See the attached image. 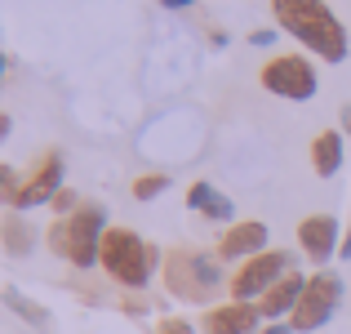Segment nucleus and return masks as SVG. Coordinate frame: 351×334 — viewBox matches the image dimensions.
Here are the masks:
<instances>
[{"label":"nucleus","mask_w":351,"mask_h":334,"mask_svg":"<svg viewBox=\"0 0 351 334\" xmlns=\"http://www.w3.org/2000/svg\"><path fill=\"white\" fill-rule=\"evenodd\" d=\"M343 134H347V138H351V103H347V107H343Z\"/></svg>","instance_id":"obj_23"},{"label":"nucleus","mask_w":351,"mask_h":334,"mask_svg":"<svg viewBox=\"0 0 351 334\" xmlns=\"http://www.w3.org/2000/svg\"><path fill=\"white\" fill-rule=\"evenodd\" d=\"M258 334H293V326H289V321H267Z\"/></svg>","instance_id":"obj_20"},{"label":"nucleus","mask_w":351,"mask_h":334,"mask_svg":"<svg viewBox=\"0 0 351 334\" xmlns=\"http://www.w3.org/2000/svg\"><path fill=\"white\" fill-rule=\"evenodd\" d=\"M298 245L320 272V267H325L329 258H338V249H343V241H338V219L334 214H307L298 223Z\"/></svg>","instance_id":"obj_9"},{"label":"nucleus","mask_w":351,"mask_h":334,"mask_svg":"<svg viewBox=\"0 0 351 334\" xmlns=\"http://www.w3.org/2000/svg\"><path fill=\"white\" fill-rule=\"evenodd\" d=\"M302 290H307V276L293 267L289 276H280V281H276L271 290L258 299V312H263V321H289L293 308H298V299H302Z\"/></svg>","instance_id":"obj_12"},{"label":"nucleus","mask_w":351,"mask_h":334,"mask_svg":"<svg viewBox=\"0 0 351 334\" xmlns=\"http://www.w3.org/2000/svg\"><path fill=\"white\" fill-rule=\"evenodd\" d=\"M249 45H258V49H267V45H276V32H249Z\"/></svg>","instance_id":"obj_19"},{"label":"nucleus","mask_w":351,"mask_h":334,"mask_svg":"<svg viewBox=\"0 0 351 334\" xmlns=\"http://www.w3.org/2000/svg\"><path fill=\"white\" fill-rule=\"evenodd\" d=\"M53 210H58V219H71V214L80 210V197H76L71 188H62L58 197H53Z\"/></svg>","instance_id":"obj_17"},{"label":"nucleus","mask_w":351,"mask_h":334,"mask_svg":"<svg viewBox=\"0 0 351 334\" xmlns=\"http://www.w3.org/2000/svg\"><path fill=\"white\" fill-rule=\"evenodd\" d=\"M200 330L205 334H258L263 330V312H258V303H218V308L205 312V321H200Z\"/></svg>","instance_id":"obj_11"},{"label":"nucleus","mask_w":351,"mask_h":334,"mask_svg":"<svg viewBox=\"0 0 351 334\" xmlns=\"http://www.w3.org/2000/svg\"><path fill=\"white\" fill-rule=\"evenodd\" d=\"M165 188H169V174H143L134 179V201H156Z\"/></svg>","instance_id":"obj_16"},{"label":"nucleus","mask_w":351,"mask_h":334,"mask_svg":"<svg viewBox=\"0 0 351 334\" xmlns=\"http://www.w3.org/2000/svg\"><path fill=\"white\" fill-rule=\"evenodd\" d=\"M165 285H169L173 299L187 303H209L214 290L223 285V267L214 254H200V249H173L165 258Z\"/></svg>","instance_id":"obj_4"},{"label":"nucleus","mask_w":351,"mask_h":334,"mask_svg":"<svg viewBox=\"0 0 351 334\" xmlns=\"http://www.w3.org/2000/svg\"><path fill=\"white\" fill-rule=\"evenodd\" d=\"M156 258H160V254H156V245H152V241H143L138 232L107 227L98 267H103L116 285H125V290H143V285L152 281V272H156Z\"/></svg>","instance_id":"obj_2"},{"label":"nucleus","mask_w":351,"mask_h":334,"mask_svg":"<svg viewBox=\"0 0 351 334\" xmlns=\"http://www.w3.org/2000/svg\"><path fill=\"white\" fill-rule=\"evenodd\" d=\"M187 205L196 210V214H205V219H214V223H232L236 214V205L223 197V192L214 188V183H191V192H187Z\"/></svg>","instance_id":"obj_14"},{"label":"nucleus","mask_w":351,"mask_h":334,"mask_svg":"<svg viewBox=\"0 0 351 334\" xmlns=\"http://www.w3.org/2000/svg\"><path fill=\"white\" fill-rule=\"evenodd\" d=\"M5 249H9L14 258L32 249V232H27V223L18 219V214H9V219H5Z\"/></svg>","instance_id":"obj_15"},{"label":"nucleus","mask_w":351,"mask_h":334,"mask_svg":"<svg viewBox=\"0 0 351 334\" xmlns=\"http://www.w3.org/2000/svg\"><path fill=\"white\" fill-rule=\"evenodd\" d=\"M160 334H196V326L182 317H169V321H160Z\"/></svg>","instance_id":"obj_18"},{"label":"nucleus","mask_w":351,"mask_h":334,"mask_svg":"<svg viewBox=\"0 0 351 334\" xmlns=\"http://www.w3.org/2000/svg\"><path fill=\"white\" fill-rule=\"evenodd\" d=\"M160 5H165V9H191L196 0H160Z\"/></svg>","instance_id":"obj_21"},{"label":"nucleus","mask_w":351,"mask_h":334,"mask_svg":"<svg viewBox=\"0 0 351 334\" xmlns=\"http://www.w3.org/2000/svg\"><path fill=\"white\" fill-rule=\"evenodd\" d=\"M58 192H62V156L49 152L32 174H27L23 188L14 192L9 210H14V214H23V210H36V205H53V197H58Z\"/></svg>","instance_id":"obj_8"},{"label":"nucleus","mask_w":351,"mask_h":334,"mask_svg":"<svg viewBox=\"0 0 351 334\" xmlns=\"http://www.w3.org/2000/svg\"><path fill=\"white\" fill-rule=\"evenodd\" d=\"M267 241H271L267 223H258V219H249V223H232V227L223 232V241H218V258H236V263H249V258L267 254Z\"/></svg>","instance_id":"obj_10"},{"label":"nucleus","mask_w":351,"mask_h":334,"mask_svg":"<svg viewBox=\"0 0 351 334\" xmlns=\"http://www.w3.org/2000/svg\"><path fill=\"white\" fill-rule=\"evenodd\" d=\"M107 236V210L103 205H80L71 219H58L49 227V249L58 258H67L71 267H94L103 254Z\"/></svg>","instance_id":"obj_3"},{"label":"nucleus","mask_w":351,"mask_h":334,"mask_svg":"<svg viewBox=\"0 0 351 334\" xmlns=\"http://www.w3.org/2000/svg\"><path fill=\"white\" fill-rule=\"evenodd\" d=\"M338 258H351V227H347V236H343V249H338Z\"/></svg>","instance_id":"obj_22"},{"label":"nucleus","mask_w":351,"mask_h":334,"mask_svg":"<svg viewBox=\"0 0 351 334\" xmlns=\"http://www.w3.org/2000/svg\"><path fill=\"white\" fill-rule=\"evenodd\" d=\"M258 80H263L267 94L289 98V103H307L320 89L316 67H311V58H302V54H276V58H267V67H263Z\"/></svg>","instance_id":"obj_6"},{"label":"nucleus","mask_w":351,"mask_h":334,"mask_svg":"<svg viewBox=\"0 0 351 334\" xmlns=\"http://www.w3.org/2000/svg\"><path fill=\"white\" fill-rule=\"evenodd\" d=\"M338 303H343V276H338V272H325V267H320V272H311L307 276V290H302L298 308H293V317H289L293 334L325 330L329 321H334Z\"/></svg>","instance_id":"obj_5"},{"label":"nucleus","mask_w":351,"mask_h":334,"mask_svg":"<svg viewBox=\"0 0 351 334\" xmlns=\"http://www.w3.org/2000/svg\"><path fill=\"white\" fill-rule=\"evenodd\" d=\"M271 14L280 32H289L298 45H307L320 63H347V27L325 0H271Z\"/></svg>","instance_id":"obj_1"},{"label":"nucleus","mask_w":351,"mask_h":334,"mask_svg":"<svg viewBox=\"0 0 351 334\" xmlns=\"http://www.w3.org/2000/svg\"><path fill=\"white\" fill-rule=\"evenodd\" d=\"M311 170H316L320 179H334V174L343 170V134H338V129H320V134L311 138Z\"/></svg>","instance_id":"obj_13"},{"label":"nucleus","mask_w":351,"mask_h":334,"mask_svg":"<svg viewBox=\"0 0 351 334\" xmlns=\"http://www.w3.org/2000/svg\"><path fill=\"white\" fill-rule=\"evenodd\" d=\"M289 272H293V254L289 249H267V254L240 263V272L232 276V299L236 303H258L280 276H289Z\"/></svg>","instance_id":"obj_7"}]
</instances>
